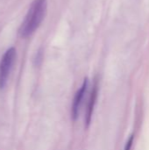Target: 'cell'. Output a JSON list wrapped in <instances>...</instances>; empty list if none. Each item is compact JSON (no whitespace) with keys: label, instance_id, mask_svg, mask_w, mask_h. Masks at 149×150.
Returning <instances> with one entry per match:
<instances>
[{"label":"cell","instance_id":"6da1fadb","mask_svg":"<svg viewBox=\"0 0 149 150\" xmlns=\"http://www.w3.org/2000/svg\"><path fill=\"white\" fill-rule=\"evenodd\" d=\"M47 9V0H33L18 30L21 38H28L35 33L46 17Z\"/></svg>","mask_w":149,"mask_h":150},{"label":"cell","instance_id":"7a4b0ae2","mask_svg":"<svg viewBox=\"0 0 149 150\" xmlns=\"http://www.w3.org/2000/svg\"><path fill=\"white\" fill-rule=\"evenodd\" d=\"M15 47H9L0 60V90L4 89L7 83L11 70L16 60Z\"/></svg>","mask_w":149,"mask_h":150},{"label":"cell","instance_id":"3957f363","mask_svg":"<svg viewBox=\"0 0 149 150\" xmlns=\"http://www.w3.org/2000/svg\"><path fill=\"white\" fill-rule=\"evenodd\" d=\"M87 89H88V79H84L83 85L81 86V88L76 92V96L74 98V101H73V105H72V111H71L73 120H76L79 113V109H80L83 98L84 97V94L87 91Z\"/></svg>","mask_w":149,"mask_h":150},{"label":"cell","instance_id":"277c9868","mask_svg":"<svg viewBox=\"0 0 149 150\" xmlns=\"http://www.w3.org/2000/svg\"><path fill=\"white\" fill-rule=\"evenodd\" d=\"M97 98V86L96 84L91 91V94H90V99L88 102V105H87V110L85 112V123H86L87 127H89L90 120H91V117H92L93 110H94V107L96 105Z\"/></svg>","mask_w":149,"mask_h":150},{"label":"cell","instance_id":"5b68a950","mask_svg":"<svg viewBox=\"0 0 149 150\" xmlns=\"http://www.w3.org/2000/svg\"><path fill=\"white\" fill-rule=\"evenodd\" d=\"M133 136H131L130 139L127 141L126 144V148L125 150H131L132 149V146H133Z\"/></svg>","mask_w":149,"mask_h":150}]
</instances>
